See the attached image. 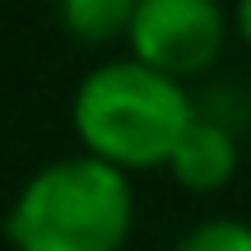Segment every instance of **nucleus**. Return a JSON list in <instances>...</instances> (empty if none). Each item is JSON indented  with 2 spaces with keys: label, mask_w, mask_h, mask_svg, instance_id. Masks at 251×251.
Wrapping results in <instances>:
<instances>
[{
  "label": "nucleus",
  "mask_w": 251,
  "mask_h": 251,
  "mask_svg": "<svg viewBox=\"0 0 251 251\" xmlns=\"http://www.w3.org/2000/svg\"><path fill=\"white\" fill-rule=\"evenodd\" d=\"M191 121H196V107L181 79L149 70L135 56L93 65L70 102L79 149L121 172L168 168Z\"/></svg>",
  "instance_id": "obj_1"
},
{
  "label": "nucleus",
  "mask_w": 251,
  "mask_h": 251,
  "mask_svg": "<svg viewBox=\"0 0 251 251\" xmlns=\"http://www.w3.org/2000/svg\"><path fill=\"white\" fill-rule=\"evenodd\" d=\"M130 233V172L93 153H70L37 168L5 214V237L14 251H121Z\"/></svg>",
  "instance_id": "obj_2"
},
{
  "label": "nucleus",
  "mask_w": 251,
  "mask_h": 251,
  "mask_svg": "<svg viewBox=\"0 0 251 251\" xmlns=\"http://www.w3.org/2000/svg\"><path fill=\"white\" fill-rule=\"evenodd\" d=\"M228 19L219 0H140L130 19V56L168 79L205 75L224 51Z\"/></svg>",
  "instance_id": "obj_3"
},
{
  "label": "nucleus",
  "mask_w": 251,
  "mask_h": 251,
  "mask_svg": "<svg viewBox=\"0 0 251 251\" xmlns=\"http://www.w3.org/2000/svg\"><path fill=\"white\" fill-rule=\"evenodd\" d=\"M237 163H242V153H237L233 130L209 121V117H196L186 126V135H181V144L172 149L168 172L177 186L196 191V196H214V191H224L237 177Z\"/></svg>",
  "instance_id": "obj_4"
},
{
  "label": "nucleus",
  "mask_w": 251,
  "mask_h": 251,
  "mask_svg": "<svg viewBox=\"0 0 251 251\" xmlns=\"http://www.w3.org/2000/svg\"><path fill=\"white\" fill-rule=\"evenodd\" d=\"M140 0H61V24L79 42H112L130 33Z\"/></svg>",
  "instance_id": "obj_5"
},
{
  "label": "nucleus",
  "mask_w": 251,
  "mask_h": 251,
  "mask_svg": "<svg viewBox=\"0 0 251 251\" xmlns=\"http://www.w3.org/2000/svg\"><path fill=\"white\" fill-rule=\"evenodd\" d=\"M172 251H251V224L242 219H205L186 228Z\"/></svg>",
  "instance_id": "obj_6"
},
{
  "label": "nucleus",
  "mask_w": 251,
  "mask_h": 251,
  "mask_svg": "<svg viewBox=\"0 0 251 251\" xmlns=\"http://www.w3.org/2000/svg\"><path fill=\"white\" fill-rule=\"evenodd\" d=\"M233 28L242 33V42L251 47V0H237V5H233Z\"/></svg>",
  "instance_id": "obj_7"
}]
</instances>
